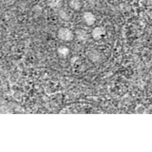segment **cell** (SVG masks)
Listing matches in <instances>:
<instances>
[{
    "instance_id": "obj_1",
    "label": "cell",
    "mask_w": 152,
    "mask_h": 152,
    "mask_svg": "<svg viewBox=\"0 0 152 152\" xmlns=\"http://www.w3.org/2000/svg\"><path fill=\"white\" fill-rule=\"evenodd\" d=\"M58 37L64 42H70L75 37V34L72 30L67 27L60 28L58 31Z\"/></svg>"
},
{
    "instance_id": "obj_2",
    "label": "cell",
    "mask_w": 152,
    "mask_h": 152,
    "mask_svg": "<svg viewBox=\"0 0 152 152\" xmlns=\"http://www.w3.org/2000/svg\"><path fill=\"white\" fill-rule=\"evenodd\" d=\"M82 19L85 24L88 26L94 25L97 21L96 15L91 11H85L82 15Z\"/></svg>"
},
{
    "instance_id": "obj_3",
    "label": "cell",
    "mask_w": 152,
    "mask_h": 152,
    "mask_svg": "<svg viewBox=\"0 0 152 152\" xmlns=\"http://www.w3.org/2000/svg\"><path fill=\"white\" fill-rule=\"evenodd\" d=\"M106 34V30L104 27L101 26H98L93 28L91 35L95 41H99L103 38Z\"/></svg>"
},
{
    "instance_id": "obj_4",
    "label": "cell",
    "mask_w": 152,
    "mask_h": 152,
    "mask_svg": "<svg viewBox=\"0 0 152 152\" xmlns=\"http://www.w3.org/2000/svg\"><path fill=\"white\" fill-rule=\"evenodd\" d=\"M68 7L71 10L75 12H79L82 9L83 3L81 0H69Z\"/></svg>"
},
{
    "instance_id": "obj_5",
    "label": "cell",
    "mask_w": 152,
    "mask_h": 152,
    "mask_svg": "<svg viewBox=\"0 0 152 152\" xmlns=\"http://www.w3.org/2000/svg\"><path fill=\"white\" fill-rule=\"evenodd\" d=\"M74 34H75V37H77V39H79V41H84L88 39V33L86 32V30L83 29L76 30Z\"/></svg>"
},
{
    "instance_id": "obj_6",
    "label": "cell",
    "mask_w": 152,
    "mask_h": 152,
    "mask_svg": "<svg viewBox=\"0 0 152 152\" xmlns=\"http://www.w3.org/2000/svg\"><path fill=\"white\" fill-rule=\"evenodd\" d=\"M63 0H47V5L52 9H57L60 8L62 5Z\"/></svg>"
},
{
    "instance_id": "obj_7",
    "label": "cell",
    "mask_w": 152,
    "mask_h": 152,
    "mask_svg": "<svg viewBox=\"0 0 152 152\" xmlns=\"http://www.w3.org/2000/svg\"><path fill=\"white\" fill-rule=\"evenodd\" d=\"M58 54L61 58H66L70 54V48L66 46H61L58 48Z\"/></svg>"
},
{
    "instance_id": "obj_8",
    "label": "cell",
    "mask_w": 152,
    "mask_h": 152,
    "mask_svg": "<svg viewBox=\"0 0 152 152\" xmlns=\"http://www.w3.org/2000/svg\"><path fill=\"white\" fill-rule=\"evenodd\" d=\"M88 57L93 62H97L101 59V54L97 51H93L88 54Z\"/></svg>"
},
{
    "instance_id": "obj_9",
    "label": "cell",
    "mask_w": 152,
    "mask_h": 152,
    "mask_svg": "<svg viewBox=\"0 0 152 152\" xmlns=\"http://www.w3.org/2000/svg\"><path fill=\"white\" fill-rule=\"evenodd\" d=\"M59 16L61 18V19L64 20H68V14L64 11V10H61L60 12H59Z\"/></svg>"
}]
</instances>
